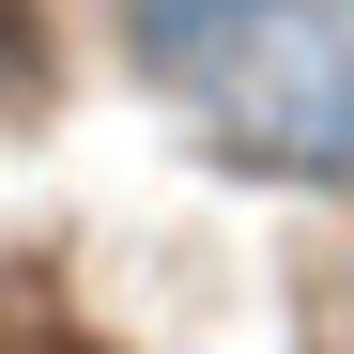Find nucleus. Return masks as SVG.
Here are the masks:
<instances>
[{
	"label": "nucleus",
	"mask_w": 354,
	"mask_h": 354,
	"mask_svg": "<svg viewBox=\"0 0 354 354\" xmlns=\"http://www.w3.org/2000/svg\"><path fill=\"white\" fill-rule=\"evenodd\" d=\"M231 139L277 169H354V0L308 31H277L247 77H231Z\"/></svg>",
	"instance_id": "f257e3e1"
},
{
	"label": "nucleus",
	"mask_w": 354,
	"mask_h": 354,
	"mask_svg": "<svg viewBox=\"0 0 354 354\" xmlns=\"http://www.w3.org/2000/svg\"><path fill=\"white\" fill-rule=\"evenodd\" d=\"M31 77H46V16H31V0H0V108H16Z\"/></svg>",
	"instance_id": "f03ea898"
},
{
	"label": "nucleus",
	"mask_w": 354,
	"mask_h": 354,
	"mask_svg": "<svg viewBox=\"0 0 354 354\" xmlns=\"http://www.w3.org/2000/svg\"><path fill=\"white\" fill-rule=\"evenodd\" d=\"M0 354H77V339L46 324V292H0Z\"/></svg>",
	"instance_id": "7ed1b4c3"
}]
</instances>
